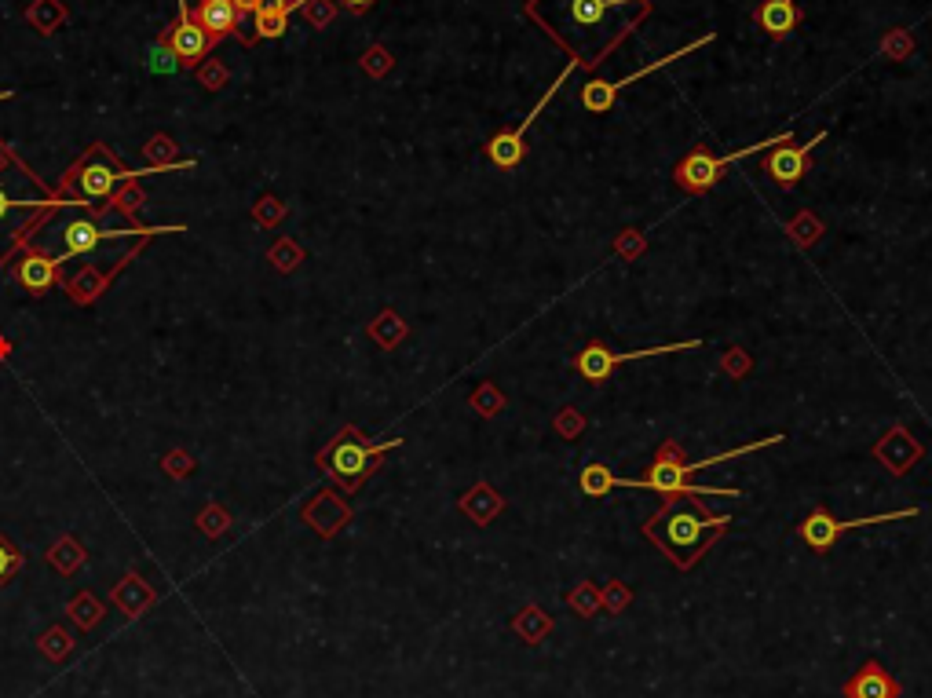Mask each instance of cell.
<instances>
[{
  "instance_id": "cell-1",
  "label": "cell",
  "mask_w": 932,
  "mask_h": 698,
  "mask_svg": "<svg viewBox=\"0 0 932 698\" xmlns=\"http://www.w3.org/2000/svg\"><path fill=\"white\" fill-rule=\"evenodd\" d=\"M655 0H527L530 22H538L574 66L596 70L618 44L636 33Z\"/></svg>"
},
{
  "instance_id": "cell-2",
  "label": "cell",
  "mask_w": 932,
  "mask_h": 698,
  "mask_svg": "<svg viewBox=\"0 0 932 698\" xmlns=\"http://www.w3.org/2000/svg\"><path fill=\"white\" fill-rule=\"evenodd\" d=\"M786 435H768V439H753V443L746 446H735V450H721V454H710L702 457V461H688V457L680 454V446L673 443V439H666V443L658 446L655 461H651V468H647L640 479H629V476H618V487H629V490H655V494H662V501H673V498H742V490L735 487H699V483H691V476L695 472H702V468H717L724 465V461H735V457H746V454H757V450H764V446H779Z\"/></svg>"
},
{
  "instance_id": "cell-3",
  "label": "cell",
  "mask_w": 932,
  "mask_h": 698,
  "mask_svg": "<svg viewBox=\"0 0 932 698\" xmlns=\"http://www.w3.org/2000/svg\"><path fill=\"white\" fill-rule=\"evenodd\" d=\"M728 527L731 516H713L699 498H673L644 523V538L666 552L677 571H691Z\"/></svg>"
},
{
  "instance_id": "cell-4",
  "label": "cell",
  "mask_w": 932,
  "mask_h": 698,
  "mask_svg": "<svg viewBox=\"0 0 932 698\" xmlns=\"http://www.w3.org/2000/svg\"><path fill=\"white\" fill-rule=\"evenodd\" d=\"M399 446H403V439L366 443V435H362L355 424H348V428H340L337 439L318 454V465L326 468V476L337 479L348 494H355V490L384 465V454H388V450H399Z\"/></svg>"
},
{
  "instance_id": "cell-5",
  "label": "cell",
  "mask_w": 932,
  "mask_h": 698,
  "mask_svg": "<svg viewBox=\"0 0 932 698\" xmlns=\"http://www.w3.org/2000/svg\"><path fill=\"white\" fill-rule=\"evenodd\" d=\"M783 143H794V132H790V128L779 132L775 139H761V143H753V147H742V150H735V154H721V158L710 154L706 147H695L688 158L677 161V169H673V183H677L684 194H691V198H702V194H710L713 187L724 180V169H728V165L750 158V154H761V150L783 147Z\"/></svg>"
},
{
  "instance_id": "cell-6",
  "label": "cell",
  "mask_w": 932,
  "mask_h": 698,
  "mask_svg": "<svg viewBox=\"0 0 932 698\" xmlns=\"http://www.w3.org/2000/svg\"><path fill=\"white\" fill-rule=\"evenodd\" d=\"M702 340H688V344H658V348H640V351H611L604 340H589L578 355H574V370L585 384H604L611 381V373L625 362L636 359H655V355H677V351H699Z\"/></svg>"
},
{
  "instance_id": "cell-7",
  "label": "cell",
  "mask_w": 932,
  "mask_h": 698,
  "mask_svg": "<svg viewBox=\"0 0 932 698\" xmlns=\"http://www.w3.org/2000/svg\"><path fill=\"white\" fill-rule=\"evenodd\" d=\"M132 176H143V172L125 169V165H121V161H117L103 143H96V147L85 154V161L70 169V176H66L63 187H74L77 198H85V201H103L117 191V183L132 180Z\"/></svg>"
},
{
  "instance_id": "cell-8",
  "label": "cell",
  "mask_w": 932,
  "mask_h": 698,
  "mask_svg": "<svg viewBox=\"0 0 932 698\" xmlns=\"http://www.w3.org/2000/svg\"><path fill=\"white\" fill-rule=\"evenodd\" d=\"M918 516V508H900V512H878V516H863V519H834L823 505H816L812 512H808V519L797 527V534H801V541H805L808 549L816 552H830L837 545V541L845 538L848 530L856 527H878V523H889V519H911Z\"/></svg>"
},
{
  "instance_id": "cell-9",
  "label": "cell",
  "mask_w": 932,
  "mask_h": 698,
  "mask_svg": "<svg viewBox=\"0 0 932 698\" xmlns=\"http://www.w3.org/2000/svg\"><path fill=\"white\" fill-rule=\"evenodd\" d=\"M713 41H717V33H706V37H699V41H691L688 48H677V52L666 55V59H655L651 66H644V70H633V74L618 77V81H585V85H582V106L589 110V114H607V110L615 106V99L622 96L629 85L644 81V77L655 74V70H666V66L677 63V59H688L691 52H699V48H706V44H713Z\"/></svg>"
},
{
  "instance_id": "cell-10",
  "label": "cell",
  "mask_w": 932,
  "mask_h": 698,
  "mask_svg": "<svg viewBox=\"0 0 932 698\" xmlns=\"http://www.w3.org/2000/svg\"><path fill=\"white\" fill-rule=\"evenodd\" d=\"M571 70H574V63L567 66V70H563V74L556 77V81H552V85H549V92L541 96V103L534 106V110H530V114L523 117V121H519L516 128H501V132H494V136H490V143H487V158L494 161L498 169H516L519 161L527 158V128L534 125V117H541V110L549 106V99L556 96V92H560V88H563V81L571 77Z\"/></svg>"
},
{
  "instance_id": "cell-11",
  "label": "cell",
  "mask_w": 932,
  "mask_h": 698,
  "mask_svg": "<svg viewBox=\"0 0 932 698\" xmlns=\"http://www.w3.org/2000/svg\"><path fill=\"white\" fill-rule=\"evenodd\" d=\"M827 139V128L823 132H816V136L808 139L805 147H797V143H783V147H772L768 154H764L761 169L772 176L783 191H790V187H797V183L805 180L808 172H812V150L819 147Z\"/></svg>"
},
{
  "instance_id": "cell-12",
  "label": "cell",
  "mask_w": 932,
  "mask_h": 698,
  "mask_svg": "<svg viewBox=\"0 0 932 698\" xmlns=\"http://www.w3.org/2000/svg\"><path fill=\"white\" fill-rule=\"evenodd\" d=\"M161 44L176 52L180 66H198L205 55L216 48V44L209 41V33L191 19V4H187V0H176V22H172L169 33L161 37Z\"/></svg>"
},
{
  "instance_id": "cell-13",
  "label": "cell",
  "mask_w": 932,
  "mask_h": 698,
  "mask_svg": "<svg viewBox=\"0 0 932 698\" xmlns=\"http://www.w3.org/2000/svg\"><path fill=\"white\" fill-rule=\"evenodd\" d=\"M874 457L889 468L892 476H907V472H911V468L925 457V450H922V443L903 428V424H892L889 432L878 439V446H874Z\"/></svg>"
},
{
  "instance_id": "cell-14",
  "label": "cell",
  "mask_w": 932,
  "mask_h": 698,
  "mask_svg": "<svg viewBox=\"0 0 932 698\" xmlns=\"http://www.w3.org/2000/svg\"><path fill=\"white\" fill-rule=\"evenodd\" d=\"M900 695H903L900 680L892 677L878 658H867V662L845 680V688H841V698H900Z\"/></svg>"
},
{
  "instance_id": "cell-15",
  "label": "cell",
  "mask_w": 932,
  "mask_h": 698,
  "mask_svg": "<svg viewBox=\"0 0 932 698\" xmlns=\"http://www.w3.org/2000/svg\"><path fill=\"white\" fill-rule=\"evenodd\" d=\"M125 231H110V227H99L92 216H77V220H70L63 227V256H59V264L63 260H70V256H85V253H96L103 242H114V238H121Z\"/></svg>"
},
{
  "instance_id": "cell-16",
  "label": "cell",
  "mask_w": 932,
  "mask_h": 698,
  "mask_svg": "<svg viewBox=\"0 0 932 698\" xmlns=\"http://www.w3.org/2000/svg\"><path fill=\"white\" fill-rule=\"evenodd\" d=\"M191 19L209 33L212 44H220L227 33L242 30V15L234 8V0H198L191 8Z\"/></svg>"
},
{
  "instance_id": "cell-17",
  "label": "cell",
  "mask_w": 932,
  "mask_h": 698,
  "mask_svg": "<svg viewBox=\"0 0 932 698\" xmlns=\"http://www.w3.org/2000/svg\"><path fill=\"white\" fill-rule=\"evenodd\" d=\"M753 22H757V30H764L772 41H786V37L801 26V8H797V0H761V4L753 8Z\"/></svg>"
},
{
  "instance_id": "cell-18",
  "label": "cell",
  "mask_w": 932,
  "mask_h": 698,
  "mask_svg": "<svg viewBox=\"0 0 932 698\" xmlns=\"http://www.w3.org/2000/svg\"><path fill=\"white\" fill-rule=\"evenodd\" d=\"M304 519H308L311 527L322 534V538H333L344 523L351 519V508L344 505V501L333 494V490H322L315 501H311L308 508H304Z\"/></svg>"
},
{
  "instance_id": "cell-19",
  "label": "cell",
  "mask_w": 932,
  "mask_h": 698,
  "mask_svg": "<svg viewBox=\"0 0 932 698\" xmlns=\"http://www.w3.org/2000/svg\"><path fill=\"white\" fill-rule=\"evenodd\" d=\"M19 286L30 289V293H44V289H52L55 282H59V260L48 253H41V249H30V253L19 260Z\"/></svg>"
},
{
  "instance_id": "cell-20",
  "label": "cell",
  "mask_w": 932,
  "mask_h": 698,
  "mask_svg": "<svg viewBox=\"0 0 932 698\" xmlns=\"http://www.w3.org/2000/svg\"><path fill=\"white\" fill-rule=\"evenodd\" d=\"M457 508L465 512L476 527H490L494 519L501 516V508H505V498H501L498 490L490 487V483H476V487L468 490V494H461V501H457Z\"/></svg>"
},
{
  "instance_id": "cell-21",
  "label": "cell",
  "mask_w": 932,
  "mask_h": 698,
  "mask_svg": "<svg viewBox=\"0 0 932 698\" xmlns=\"http://www.w3.org/2000/svg\"><path fill=\"white\" fill-rule=\"evenodd\" d=\"M552 629H556V618H552L545 607H538V603H527V607H519L516 618H512V633L523 640L527 647L541 644V640H549Z\"/></svg>"
},
{
  "instance_id": "cell-22",
  "label": "cell",
  "mask_w": 932,
  "mask_h": 698,
  "mask_svg": "<svg viewBox=\"0 0 932 698\" xmlns=\"http://www.w3.org/2000/svg\"><path fill=\"white\" fill-rule=\"evenodd\" d=\"M615 487H618V476L604 461H589V465L582 468V476H578V490H582L585 498H607Z\"/></svg>"
},
{
  "instance_id": "cell-23",
  "label": "cell",
  "mask_w": 932,
  "mask_h": 698,
  "mask_svg": "<svg viewBox=\"0 0 932 698\" xmlns=\"http://www.w3.org/2000/svg\"><path fill=\"white\" fill-rule=\"evenodd\" d=\"M370 337L377 340L381 348L392 351L395 344H403V340L410 337V326H406V322L395 315V311H381V315L370 322Z\"/></svg>"
},
{
  "instance_id": "cell-24",
  "label": "cell",
  "mask_w": 932,
  "mask_h": 698,
  "mask_svg": "<svg viewBox=\"0 0 932 698\" xmlns=\"http://www.w3.org/2000/svg\"><path fill=\"white\" fill-rule=\"evenodd\" d=\"M786 234L794 238V245L797 249H812V245L823 238V220H819L816 212H797L794 220L786 223Z\"/></svg>"
},
{
  "instance_id": "cell-25",
  "label": "cell",
  "mask_w": 932,
  "mask_h": 698,
  "mask_svg": "<svg viewBox=\"0 0 932 698\" xmlns=\"http://www.w3.org/2000/svg\"><path fill=\"white\" fill-rule=\"evenodd\" d=\"M567 607H571L578 618H596V614L604 611V607H600V585L578 582L571 593H567Z\"/></svg>"
},
{
  "instance_id": "cell-26",
  "label": "cell",
  "mask_w": 932,
  "mask_h": 698,
  "mask_svg": "<svg viewBox=\"0 0 932 698\" xmlns=\"http://www.w3.org/2000/svg\"><path fill=\"white\" fill-rule=\"evenodd\" d=\"M114 600L121 603V607H125V611L132 614V618H136V614L150 603V589H147V585H139L136 574H128V582L121 585V589H117Z\"/></svg>"
},
{
  "instance_id": "cell-27",
  "label": "cell",
  "mask_w": 932,
  "mask_h": 698,
  "mask_svg": "<svg viewBox=\"0 0 932 698\" xmlns=\"http://www.w3.org/2000/svg\"><path fill=\"white\" fill-rule=\"evenodd\" d=\"M468 402H472V410L483 413V417H498L501 410H505V395L498 392V384L483 381L476 388V392L468 395Z\"/></svg>"
},
{
  "instance_id": "cell-28",
  "label": "cell",
  "mask_w": 932,
  "mask_h": 698,
  "mask_svg": "<svg viewBox=\"0 0 932 698\" xmlns=\"http://www.w3.org/2000/svg\"><path fill=\"white\" fill-rule=\"evenodd\" d=\"M629 603H633V589H629L625 582H618V578L600 589V607H604L607 614H622Z\"/></svg>"
},
{
  "instance_id": "cell-29",
  "label": "cell",
  "mask_w": 932,
  "mask_h": 698,
  "mask_svg": "<svg viewBox=\"0 0 932 698\" xmlns=\"http://www.w3.org/2000/svg\"><path fill=\"white\" fill-rule=\"evenodd\" d=\"M256 19V37L260 41H271V37H282L286 33V26H289V15H282V11H264V15H253Z\"/></svg>"
},
{
  "instance_id": "cell-30",
  "label": "cell",
  "mask_w": 932,
  "mask_h": 698,
  "mask_svg": "<svg viewBox=\"0 0 932 698\" xmlns=\"http://www.w3.org/2000/svg\"><path fill=\"white\" fill-rule=\"evenodd\" d=\"M556 432L563 435V439H578V435L585 432V417L578 406H563L560 413H556Z\"/></svg>"
},
{
  "instance_id": "cell-31",
  "label": "cell",
  "mask_w": 932,
  "mask_h": 698,
  "mask_svg": "<svg viewBox=\"0 0 932 698\" xmlns=\"http://www.w3.org/2000/svg\"><path fill=\"white\" fill-rule=\"evenodd\" d=\"M147 66H150V70H158V74H176V70H180V59H176V52H172V48H165V44L158 41L154 48H150Z\"/></svg>"
},
{
  "instance_id": "cell-32",
  "label": "cell",
  "mask_w": 932,
  "mask_h": 698,
  "mask_svg": "<svg viewBox=\"0 0 932 698\" xmlns=\"http://www.w3.org/2000/svg\"><path fill=\"white\" fill-rule=\"evenodd\" d=\"M19 567H22L19 549H15V545H11V541L4 538V534H0V585L11 582V574L19 571Z\"/></svg>"
},
{
  "instance_id": "cell-33",
  "label": "cell",
  "mask_w": 932,
  "mask_h": 698,
  "mask_svg": "<svg viewBox=\"0 0 932 698\" xmlns=\"http://www.w3.org/2000/svg\"><path fill=\"white\" fill-rule=\"evenodd\" d=\"M70 611H74V622H77V625H85V629H88V625H96V622H99V614H103V611H99V603L92 600V596H77Z\"/></svg>"
},
{
  "instance_id": "cell-34",
  "label": "cell",
  "mask_w": 932,
  "mask_h": 698,
  "mask_svg": "<svg viewBox=\"0 0 932 698\" xmlns=\"http://www.w3.org/2000/svg\"><path fill=\"white\" fill-rule=\"evenodd\" d=\"M615 253L625 256V260H636V256L644 253V234L640 231H622L615 242Z\"/></svg>"
},
{
  "instance_id": "cell-35",
  "label": "cell",
  "mask_w": 932,
  "mask_h": 698,
  "mask_svg": "<svg viewBox=\"0 0 932 698\" xmlns=\"http://www.w3.org/2000/svg\"><path fill=\"white\" fill-rule=\"evenodd\" d=\"M750 366H753V359L746 355L742 348H728V355H724V373L728 377H746L750 373Z\"/></svg>"
},
{
  "instance_id": "cell-36",
  "label": "cell",
  "mask_w": 932,
  "mask_h": 698,
  "mask_svg": "<svg viewBox=\"0 0 932 698\" xmlns=\"http://www.w3.org/2000/svg\"><path fill=\"white\" fill-rule=\"evenodd\" d=\"M271 260H275L282 271H293V267L300 264V249L293 242H278L275 245V253H271Z\"/></svg>"
},
{
  "instance_id": "cell-37",
  "label": "cell",
  "mask_w": 932,
  "mask_h": 698,
  "mask_svg": "<svg viewBox=\"0 0 932 698\" xmlns=\"http://www.w3.org/2000/svg\"><path fill=\"white\" fill-rule=\"evenodd\" d=\"M362 66H366L370 74L381 77V74H388V70H392V59H388V52H384V48H370V52L362 55Z\"/></svg>"
},
{
  "instance_id": "cell-38",
  "label": "cell",
  "mask_w": 932,
  "mask_h": 698,
  "mask_svg": "<svg viewBox=\"0 0 932 698\" xmlns=\"http://www.w3.org/2000/svg\"><path fill=\"white\" fill-rule=\"evenodd\" d=\"M44 651H48L52 658L70 655V636H66L63 629H55V633H48V636H44Z\"/></svg>"
},
{
  "instance_id": "cell-39",
  "label": "cell",
  "mask_w": 932,
  "mask_h": 698,
  "mask_svg": "<svg viewBox=\"0 0 932 698\" xmlns=\"http://www.w3.org/2000/svg\"><path fill=\"white\" fill-rule=\"evenodd\" d=\"M30 205H33V201H15L8 191H4V187H0V223H8L11 216H15V212L30 209Z\"/></svg>"
},
{
  "instance_id": "cell-40",
  "label": "cell",
  "mask_w": 932,
  "mask_h": 698,
  "mask_svg": "<svg viewBox=\"0 0 932 698\" xmlns=\"http://www.w3.org/2000/svg\"><path fill=\"white\" fill-rule=\"evenodd\" d=\"M286 216V209L278 205L275 198H264L260 205H256V220H264V223H275V220H282Z\"/></svg>"
},
{
  "instance_id": "cell-41",
  "label": "cell",
  "mask_w": 932,
  "mask_h": 698,
  "mask_svg": "<svg viewBox=\"0 0 932 698\" xmlns=\"http://www.w3.org/2000/svg\"><path fill=\"white\" fill-rule=\"evenodd\" d=\"M304 8H308V19L315 22V26H326V22H329V15H333V8H329V4H322V8H315V4H311V0H308Z\"/></svg>"
},
{
  "instance_id": "cell-42",
  "label": "cell",
  "mask_w": 932,
  "mask_h": 698,
  "mask_svg": "<svg viewBox=\"0 0 932 698\" xmlns=\"http://www.w3.org/2000/svg\"><path fill=\"white\" fill-rule=\"evenodd\" d=\"M340 4H344V8H348L351 15H362V11H370L373 4H377V0H340Z\"/></svg>"
},
{
  "instance_id": "cell-43",
  "label": "cell",
  "mask_w": 932,
  "mask_h": 698,
  "mask_svg": "<svg viewBox=\"0 0 932 698\" xmlns=\"http://www.w3.org/2000/svg\"><path fill=\"white\" fill-rule=\"evenodd\" d=\"M234 8H238V15H256V8H260V0H234Z\"/></svg>"
},
{
  "instance_id": "cell-44",
  "label": "cell",
  "mask_w": 932,
  "mask_h": 698,
  "mask_svg": "<svg viewBox=\"0 0 932 698\" xmlns=\"http://www.w3.org/2000/svg\"><path fill=\"white\" fill-rule=\"evenodd\" d=\"M198 523H202V530H209V534H220L223 530V516H209V519L202 516Z\"/></svg>"
},
{
  "instance_id": "cell-45",
  "label": "cell",
  "mask_w": 932,
  "mask_h": 698,
  "mask_svg": "<svg viewBox=\"0 0 932 698\" xmlns=\"http://www.w3.org/2000/svg\"><path fill=\"white\" fill-rule=\"evenodd\" d=\"M8 96H11V92H0V99H8Z\"/></svg>"
}]
</instances>
